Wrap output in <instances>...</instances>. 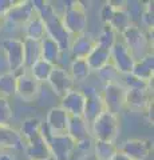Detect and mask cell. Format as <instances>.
Masks as SVG:
<instances>
[{
    "label": "cell",
    "mask_w": 154,
    "mask_h": 160,
    "mask_svg": "<svg viewBox=\"0 0 154 160\" xmlns=\"http://www.w3.org/2000/svg\"><path fill=\"white\" fill-rule=\"evenodd\" d=\"M111 160H130V159H129V158H126L125 156V155H123L122 152H117L115 155H114V156H113V159Z\"/></svg>",
    "instance_id": "44"
},
{
    "label": "cell",
    "mask_w": 154,
    "mask_h": 160,
    "mask_svg": "<svg viewBox=\"0 0 154 160\" xmlns=\"http://www.w3.org/2000/svg\"><path fill=\"white\" fill-rule=\"evenodd\" d=\"M43 20H44V24H46V36L52 39L54 42H56L64 53H68L71 36L66 31V28H64L61 16L54 11L50 16H47Z\"/></svg>",
    "instance_id": "6"
},
{
    "label": "cell",
    "mask_w": 154,
    "mask_h": 160,
    "mask_svg": "<svg viewBox=\"0 0 154 160\" xmlns=\"http://www.w3.org/2000/svg\"><path fill=\"white\" fill-rule=\"evenodd\" d=\"M63 8L58 15L62 19V23L66 31L70 33V36H78L83 32H86L87 24H88V18H87V11L86 6L82 2H63Z\"/></svg>",
    "instance_id": "1"
},
{
    "label": "cell",
    "mask_w": 154,
    "mask_h": 160,
    "mask_svg": "<svg viewBox=\"0 0 154 160\" xmlns=\"http://www.w3.org/2000/svg\"><path fill=\"white\" fill-rule=\"evenodd\" d=\"M43 122L36 116H29L26 118L20 124V128L18 129L19 133L22 135L23 140L26 143H28L29 140H32L35 136H38L40 133V128H42Z\"/></svg>",
    "instance_id": "27"
},
{
    "label": "cell",
    "mask_w": 154,
    "mask_h": 160,
    "mask_svg": "<svg viewBox=\"0 0 154 160\" xmlns=\"http://www.w3.org/2000/svg\"><path fill=\"white\" fill-rule=\"evenodd\" d=\"M94 47H95V38L87 32H83L78 36L71 38L68 55L71 59H86Z\"/></svg>",
    "instance_id": "18"
},
{
    "label": "cell",
    "mask_w": 154,
    "mask_h": 160,
    "mask_svg": "<svg viewBox=\"0 0 154 160\" xmlns=\"http://www.w3.org/2000/svg\"><path fill=\"white\" fill-rule=\"evenodd\" d=\"M13 4H15V0H0V18L4 19L8 11L13 7Z\"/></svg>",
    "instance_id": "40"
},
{
    "label": "cell",
    "mask_w": 154,
    "mask_h": 160,
    "mask_svg": "<svg viewBox=\"0 0 154 160\" xmlns=\"http://www.w3.org/2000/svg\"><path fill=\"white\" fill-rule=\"evenodd\" d=\"M84 104H86V95L82 89L74 88L61 98L59 107H61L68 116H83Z\"/></svg>",
    "instance_id": "14"
},
{
    "label": "cell",
    "mask_w": 154,
    "mask_h": 160,
    "mask_svg": "<svg viewBox=\"0 0 154 160\" xmlns=\"http://www.w3.org/2000/svg\"><path fill=\"white\" fill-rule=\"evenodd\" d=\"M119 133V116L103 111L90 124V135L94 140L115 142Z\"/></svg>",
    "instance_id": "3"
},
{
    "label": "cell",
    "mask_w": 154,
    "mask_h": 160,
    "mask_svg": "<svg viewBox=\"0 0 154 160\" xmlns=\"http://www.w3.org/2000/svg\"><path fill=\"white\" fill-rule=\"evenodd\" d=\"M16 95V73L7 72L0 75V96L9 99Z\"/></svg>",
    "instance_id": "31"
},
{
    "label": "cell",
    "mask_w": 154,
    "mask_h": 160,
    "mask_svg": "<svg viewBox=\"0 0 154 160\" xmlns=\"http://www.w3.org/2000/svg\"><path fill=\"white\" fill-rule=\"evenodd\" d=\"M13 118V108L8 99L0 96V127L9 126Z\"/></svg>",
    "instance_id": "37"
},
{
    "label": "cell",
    "mask_w": 154,
    "mask_h": 160,
    "mask_svg": "<svg viewBox=\"0 0 154 160\" xmlns=\"http://www.w3.org/2000/svg\"><path fill=\"white\" fill-rule=\"evenodd\" d=\"M26 144L16 128L9 126L0 127V151L24 152Z\"/></svg>",
    "instance_id": "17"
},
{
    "label": "cell",
    "mask_w": 154,
    "mask_h": 160,
    "mask_svg": "<svg viewBox=\"0 0 154 160\" xmlns=\"http://www.w3.org/2000/svg\"><path fill=\"white\" fill-rule=\"evenodd\" d=\"M110 58H111V64L118 69V72L121 75L130 73L134 67V63H135L130 51L127 49V47L123 44L121 39H118L115 44L111 47Z\"/></svg>",
    "instance_id": "11"
},
{
    "label": "cell",
    "mask_w": 154,
    "mask_h": 160,
    "mask_svg": "<svg viewBox=\"0 0 154 160\" xmlns=\"http://www.w3.org/2000/svg\"><path fill=\"white\" fill-rule=\"evenodd\" d=\"M24 68L29 69L38 60H40V42L23 38Z\"/></svg>",
    "instance_id": "26"
},
{
    "label": "cell",
    "mask_w": 154,
    "mask_h": 160,
    "mask_svg": "<svg viewBox=\"0 0 154 160\" xmlns=\"http://www.w3.org/2000/svg\"><path fill=\"white\" fill-rule=\"evenodd\" d=\"M54 67L55 66H52V64H50L48 62H46V60L40 59V60H38V62L34 64L28 71H29V73L32 75V78L35 79L36 82L43 84V83L48 82V78H50V75H51Z\"/></svg>",
    "instance_id": "30"
},
{
    "label": "cell",
    "mask_w": 154,
    "mask_h": 160,
    "mask_svg": "<svg viewBox=\"0 0 154 160\" xmlns=\"http://www.w3.org/2000/svg\"><path fill=\"white\" fill-rule=\"evenodd\" d=\"M153 106V92L146 89H126L125 108L130 111L146 112Z\"/></svg>",
    "instance_id": "15"
},
{
    "label": "cell",
    "mask_w": 154,
    "mask_h": 160,
    "mask_svg": "<svg viewBox=\"0 0 154 160\" xmlns=\"http://www.w3.org/2000/svg\"><path fill=\"white\" fill-rule=\"evenodd\" d=\"M22 29H23V33H24V38L26 39L40 42V40L46 36V24H44V20L39 16L38 13L34 15L22 27Z\"/></svg>",
    "instance_id": "23"
},
{
    "label": "cell",
    "mask_w": 154,
    "mask_h": 160,
    "mask_svg": "<svg viewBox=\"0 0 154 160\" xmlns=\"http://www.w3.org/2000/svg\"><path fill=\"white\" fill-rule=\"evenodd\" d=\"M107 24L118 35H121L131 24L130 18H129L127 12L125 11V2H121V3L117 2V8H115V11H114V13H113L110 22H109Z\"/></svg>",
    "instance_id": "25"
},
{
    "label": "cell",
    "mask_w": 154,
    "mask_h": 160,
    "mask_svg": "<svg viewBox=\"0 0 154 160\" xmlns=\"http://www.w3.org/2000/svg\"><path fill=\"white\" fill-rule=\"evenodd\" d=\"M94 142H95V140H94L91 136L83 139V140H79V142H77L75 152H79L81 155L91 153L93 152V147H94Z\"/></svg>",
    "instance_id": "38"
},
{
    "label": "cell",
    "mask_w": 154,
    "mask_h": 160,
    "mask_svg": "<svg viewBox=\"0 0 154 160\" xmlns=\"http://www.w3.org/2000/svg\"><path fill=\"white\" fill-rule=\"evenodd\" d=\"M3 22H4V19L0 18V36H2V33H3Z\"/></svg>",
    "instance_id": "45"
},
{
    "label": "cell",
    "mask_w": 154,
    "mask_h": 160,
    "mask_svg": "<svg viewBox=\"0 0 154 160\" xmlns=\"http://www.w3.org/2000/svg\"><path fill=\"white\" fill-rule=\"evenodd\" d=\"M133 76H135L145 82H153L154 76V55L147 53L146 56H143L142 59L137 60L134 63V67L130 72Z\"/></svg>",
    "instance_id": "21"
},
{
    "label": "cell",
    "mask_w": 154,
    "mask_h": 160,
    "mask_svg": "<svg viewBox=\"0 0 154 160\" xmlns=\"http://www.w3.org/2000/svg\"><path fill=\"white\" fill-rule=\"evenodd\" d=\"M47 83L50 84L52 92L59 98L64 96L67 92H70L71 89L75 88V82L72 80L68 69L64 66H55L54 67Z\"/></svg>",
    "instance_id": "10"
},
{
    "label": "cell",
    "mask_w": 154,
    "mask_h": 160,
    "mask_svg": "<svg viewBox=\"0 0 154 160\" xmlns=\"http://www.w3.org/2000/svg\"><path fill=\"white\" fill-rule=\"evenodd\" d=\"M121 84L126 89H146V91L153 92V82H145L131 73L129 75H122L121 76Z\"/></svg>",
    "instance_id": "33"
},
{
    "label": "cell",
    "mask_w": 154,
    "mask_h": 160,
    "mask_svg": "<svg viewBox=\"0 0 154 160\" xmlns=\"http://www.w3.org/2000/svg\"><path fill=\"white\" fill-rule=\"evenodd\" d=\"M0 160H18V158L9 151H0Z\"/></svg>",
    "instance_id": "42"
},
{
    "label": "cell",
    "mask_w": 154,
    "mask_h": 160,
    "mask_svg": "<svg viewBox=\"0 0 154 160\" xmlns=\"http://www.w3.org/2000/svg\"><path fill=\"white\" fill-rule=\"evenodd\" d=\"M68 119L70 116L59 106H55L47 111L46 120L43 122V124L50 135H62L67 132Z\"/></svg>",
    "instance_id": "16"
},
{
    "label": "cell",
    "mask_w": 154,
    "mask_h": 160,
    "mask_svg": "<svg viewBox=\"0 0 154 160\" xmlns=\"http://www.w3.org/2000/svg\"><path fill=\"white\" fill-rule=\"evenodd\" d=\"M117 152L118 147L114 144V142H102V140L94 142L93 153L98 160H111Z\"/></svg>",
    "instance_id": "29"
},
{
    "label": "cell",
    "mask_w": 154,
    "mask_h": 160,
    "mask_svg": "<svg viewBox=\"0 0 154 160\" xmlns=\"http://www.w3.org/2000/svg\"><path fill=\"white\" fill-rule=\"evenodd\" d=\"M118 151L130 160H146L153 151V144L145 138H131L126 139L118 147Z\"/></svg>",
    "instance_id": "9"
},
{
    "label": "cell",
    "mask_w": 154,
    "mask_h": 160,
    "mask_svg": "<svg viewBox=\"0 0 154 160\" xmlns=\"http://www.w3.org/2000/svg\"><path fill=\"white\" fill-rule=\"evenodd\" d=\"M4 55L7 58L9 71L18 73L24 68V49H23V39L19 38H4L0 42Z\"/></svg>",
    "instance_id": "5"
},
{
    "label": "cell",
    "mask_w": 154,
    "mask_h": 160,
    "mask_svg": "<svg viewBox=\"0 0 154 160\" xmlns=\"http://www.w3.org/2000/svg\"><path fill=\"white\" fill-rule=\"evenodd\" d=\"M118 39H119V35L114 31L109 24H105L103 28H102V31H101V33L98 35V38H95V46L110 51L111 47L115 44V42Z\"/></svg>",
    "instance_id": "32"
},
{
    "label": "cell",
    "mask_w": 154,
    "mask_h": 160,
    "mask_svg": "<svg viewBox=\"0 0 154 160\" xmlns=\"http://www.w3.org/2000/svg\"><path fill=\"white\" fill-rule=\"evenodd\" d=\"M35 13L36 12L32 6V0H20V2H15L13 7L4 16V20L15 27L22 28Z\"/></svg>",
    "instance_id": "13"
},
{
    "label": "cell",
    "mask_w": 154,
    "mask_h": 160,
    "mask_svg": "<svg viewBox=\"0 0 154 160\" xmlns=\"http://www.w3.org/2000/svg\"><path fill=\"white\" fill-rule=\"evenodd\" d=\"M97 75H98L99 80L103 83V86H106V84H113V83H121L122 75L118 72V69L114 67L111 63L106 64L105 67H102L99 71H97Z\"/></svg>",
    "instance_id": "34"
},
{
    "label": "cell",
    "mask_w": 154,
    "mask_h": 160,
    "mask_svg": "<svg viewBox=\"0 0 154 160\" xmlns=\"http://www.w3.org/2000/svg\"><path fill=\"white\" fill-rule=\"evenodd\" d=\"M83 93L86 95V104H84V111H83V119L86 123L90 124L95 120L99 115L105 111V106H103L102 95L94 87H86L82 89Z\"/></svg>",
    "instance_id": "12"
},
{
    "label": "cell",
    "mask_w": 154,
    "mask_h": 160,
    "mask_svg": "<svg viewBox=\"0 0 154 160\" xmlns=\"http://www.w3.org/2000/svg\"><path fill=\"white\" fill-rule=\"evenodd\" d=\"M143 4L141 2H125V11L127 12L130 22L134 26L140 27V22H141V15L143 11Z\"/></svg>",
    "instance_id": "35"
},
{
    "label": "cell",
    "mask_w": 154,
    "mask_h": 160,
    "mask_svg": "<svg viewBox=\"0 0 154 160\" xmlns=\"http://www.w3.org/2000/svg\"><path fill=\"white\" fill-rule=\"evenodd\" d=\"M42 84L36 82L28 69L23 68L16 73V95L24 103H32L40 93Z\"/></svg>",
    "instance_id": "7"
},
{
    "label": "cell",
    "mask_w": 154,
    "mask_h": 160,
    "mask_svg": "<svg viewBox=\"0 0 154 160\" xmlns=\"http://www.w3.org/2000/svg\"><path fill=\"white\" fill-rule=\"evenodd\" d=\"M64 52L59 47L56 42L48 36H44L40 40V59L46 60L52 66H61V60L63 59Z\"/></svg>",
    "instance_id": "20"
},
{
    "label": "cell",
    "mask_w": 154,
    "mask_h": 160,
    "mask_svg": "<svg viewBox=\"0 0 154 160\" xmlns=\"http://www.w3.org/2000/svg\"><path fill=\"white\" fill-rule=\"evenodd\" d=\"M78 160H98L95 156H94V153H86V155H81V156L78 158Z\"/></svg>",
    "instance_id": "43"
},
{
    "label": "cell",
    "mask_w": 154,
    "mask_h": 160,
    "mask_svg": "<svg viewBox=\"0 0 154 160\" xmlns=\"http://www.w3.org/2000/svg\"><path fill=\"white\" fill-rule=\"evenodd\" d=\"M74 82H83L91 75V69L88 67L86 59H71L70 67L67 68Z\"/></svg>",
    "instance_id": "28"
},
{
    "label": "cell",
    "mask_w": 154,
    "mask_h": 160,
    "mask_svg": "<svg viewBox=\"0 0 154 160\" xmlns=\"http://www.w3.org/2000/svg\"><path fill=\"white\" fill-rule=\"evenodd\" d=\"M24 152L29 160H51V151L47 139L40 133L26 144Z\"/></svg>",
    "instance_id": "19"
},
{
    "label": "cell",
    "mask_w": 154,
    "mask_h": 160,
    "mask_svg": "<svg viewBox=\"0 0 154 160\" xmlns=\"http://www.w3.org/2000/svg\"><path fill=\"white\" fill-rule=\"evenodd\" d=\"M101 95L103 100V106H105V111L115 115V116H119L121 112L125 109L126 88L121 83L106 84V86H103Z\"/></svg>",
    "instance_id": "4"
},
{
    "label": "cell",
    "mask_w": 154,
    "mask_h": 160,
    "mask_svg": "<svg viewBox=\"0 0 154 160\" xmlns=\"http://www.w3.org/2000/svg\"><path fill=\"white\" fill-rule=\"evenodd\" d=\"M74 142H79L86 138H90V126L86 123L82 116H70L68 119V124H67V132Z\"/></svg>",
    "instance_id": "22"
},
{
    "label": "cell",
    "mask_w": 154,
    "mask_h": 160,
    "mask_svg": "<svg viewBox=\"0 0 154 160\" xmlns=\"http://www.w3.org/2000/svg\"><path fill=\"white\" fill-rule=\"evenodd\" d=\"M115 8H117V2H107L105 6L102 7V9H101V19H102L103 24H107L109 22H110V19L113 16L114 11H115Z\"/></svg>",
    "instance_id": "39"
},
{
    "label": "cell",
    "mask_w": 154,
    "mask_h": 160,
    "mask_svg": "<svg viewBox=\"0 0 154 160\" xmlns=\"http://www.w3.org/2000/svg\"><path fill=\"white\" fill-rule=\"evenodd\" d=\"M154 26V18H153V2H147L143 4V11L141 15V22L140 27L145 29L146 32L151 33Z\"/></svg>",
    "instance_id": "36"
},
{
    "label": "cell",
    "mask_w": 154,
    "mask_h": 160,
    "mask_svg": "<svg viewBox=\"0 0 154 160\" xmlns=\"http://www.w3.org/2000/svg\"><path fill=\"white\" fill-rule=\"evenodd\" d=\"M47 143L51 151V160H70L75 153L77 143L67 133L50 135Z\"/></svg>",
    "instance_id": "8"
},
{
    "label": "cell",
    "mask_w": 154,
    "mask_h": 160,
    "mask_svg": "<svg viewBox=\"0 0 154 160\" xmlns=\"http://www.w3.org/2000/svg\"><path fill=\"white\" fill-rule=\"evenodd\" d=\"M119 39L130 51L134 60H140L147 53L153 52V38L141 27L130 24L125 31L119 35Z\"/></svg>",
    "instance_id": "2"
},
{
    "label": "cell",
    "mask_w": 154,
    "mask_h": 160,
    "mask_svg": "<svg viewBox=\"0 0 154 160\" xmlns=\"http://www.w3.org/2000/svg\"><path fill=\"white\" fill-rule=\"evenodd\" d=\"M7 72H11V71H9V66H8L6 55H4L2 47H0V75L7 73Z\"/></svg>",
    "instance_id": "41"
},
{
    "label": "cell",
    "mask_w": 154,
    "mask_h": 160,
    "mask_svg": "<svg viewBox=\"0 0 154 160\" xmlns=\"http://www.w3.org/2000/svg\"><path fill=\"white\" fill-rule=\"evenodd\" d=\"M86 62L90 67L91 72H97L99 71L102 67H105L106 64L111 63V58H110V51L105 48H101L95 46L93 51L88 53V56L86 58Z\"/></svg>",
    "instance_id": "24"
}]
</instances>
